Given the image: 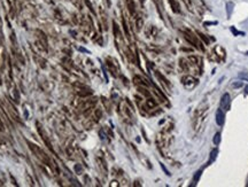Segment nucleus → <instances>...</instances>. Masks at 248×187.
<instances>
[{"label": "nucleus", "mask_w": 248, "mask_h": 187, "mask_svg": "<svg viewBox=\"0 0 248 187\" xmlns=\"http://www.w3.org/2000/svg\"><path fill=\"white\" fill-rule=\"evenodd\" d=\"M183 83H184V85H185V86L187 85L188 83H191L193 86H194L195 84H196V79H195L194 77H192V76H186V77H184V78H183Z\"/></svg>", "instance_id": "3"}, {"label": "nucleus", "mask_w": 248, "mask_h": 187, "mask_svg": "<svg viewBox=\"0 0 248 187\" xmlns=\"http://www.w3.org/2000/svg\"><path fill=\"white\" fill-rule=\"evenodd\" d=\"M169 3L171 4V7H172V9H173V12L178 13L179 9H178V5H177V3H175V0H169Z\"/></svg>", "instance_id": "8"}, {"label": "nucleus", "mask_w": 248, "mask_h": 187, "mask_svg": "<svg viewBox=\"0 0 248 187\" xmlns=\"http://www.w3.org/2000/svg\"><path fill=\"white\" fill-rule=\"evenodd\" d=\"M201 175H202V170H199V171H196V172L194 173V177H193V184H192V186H195V185L199 182V180H200V178H201Z\"/></svg>", "instance_id": "4"}, {"label": "nucleus", "mask_w": 248, "mask_h": 187, "mask_svg": "<svg viewBox=\"0 0 248 187\" xmlns=\"http://www.w3.org/2000/svg\"><path fill=\"white\" fill-rule=\"evenodd\" d=\"M217 154H218V150L216 149H213V152L210 153V157H209V163H211V162H214L215 161V158H216V156H217Z\"/></svg>", "instance_id": "5"}, {"label": "nucleus", "mask_w": 248, "mask_h": 187, "mask_svg": "<svg viewBox=\"0 0 248 187\" xmlns=\"http://www.w3.org/2000/svg\"><path fill=\"white\" fill-rule=\"evenodd\" d=\"M140 1H141V3H142V1H144V0H140Z\"/></svg>", "instance_id": "17"}, {"label": "nucleus", "mask_w": 248, "mask_h": 187, "mask_svg": "<svg viewBox=\"0 0 248 187\" xmlns=\"http://www.w3.org/2000/svg\"><path fill=\"white\" fill-rule=\"evenodd\" d=\"M213 24H214V25H215V24H217V22H204V25H213Z\"/></svg>", "instance_id": "15"}, {"label": "nucleus", "mask_w": 248, "mask_h": 187, "mask_svg": "<svg viewBox=\"0 0 248 187\" xmlns=\"http://www.w3.org/2000/svg\"><path fill=\"white\" fill-rule=\"evenodd\" d=\"M243 84L241 83V82H238V83H233L232 84V87H234V88H237V87H241Z\"/></svg>", "instance_id": "13"}, {"label": "nucleus", "mask_w": 248, "mask_h": 187, "mask_svg": "<svg viewBox=\"0 0 248 187\" xmlns=\"http://www.w3.org/2000/svg\"><path fill=\"white\" fill-rule=\"evenodd\" d=\"M226 7H227V16H230V15H231V12H232L233 4H232V3H227L226 4Z\"/></svg>", "instance_id": "9"}, {"label": "nucleus", "mask_w": 248, "mask_h": 187, "mask_svg": "<svg viewBox=\"0 0 248 187\" xmlns=\"http://www.w3.org/2000/svg\"><path fill=\"white\" fill-rule=\"evenodd\" d=\"M239 77H240V78H243V79H247V81H248V74H246V72H240V74H239Z\"/></svg>", "instance_id": "12"}, {"label": "nucleus", "mask_w": 248, "mask_h": 187, "mask_svg": "<svg viewBox=\"0 0 248 187\" xmlns=\"http://www.w3.org/2000/svg\"><path fill=\"white\" fill-rule=\"evenodd\" d=\"M197 35H199V36H200V38H201V39H202V40H204V43H206V44H207V45H208V44H209V40H208V39H207V37H206V36H204V35H202V33H201V32H197Z\"/></svg>", "instance_id": "11"}, {"label": "nucleus", "mask_w": 248, "mask_h": 187, "mask_svg": "<svg viewBox=\"0 0 248 187\" xmlns=\"http://www.w3.org/2000/svg\"><path fill=\"white\" fill-rule=\"evenodd\" d=\"M213 142H214V145H219V142H220V134L219 133H216L215 136H214V139H213Z\"/></svg>", "instance_id": "6"}, {"label": "nucleus", "mask_w": 248, "mask_h": 187, "mask_svg": "<svg viewBox=\"0 0 248 187\" xmlns=\"http://www.w3.org/2000/svg\"><path fill=\"white\" fill-rule=\"evenodd\" d=\"M230 103H231V98H230V94L229 93H225L224 95L220 99V108L223 110H229L230 109Z\"/></svg>", "instance_id": "1"}, {"label": "nucleus", "mask_w": 248, "mask_h": 187, "mask_svg": "<svg viewBox=\"0 0 248 187\" xmlns=\"http://www.w3.org/2000/svg\"><path fill=\"white\" fill-rule=\"evenodd\" d=\"M247 55H248V52H247Z\"/></svg>", "instance_id": "18"}, {"label": "nucleus", "mask_w": 248, "mask_h": 187, "mask_svg": "<svg viewBox=\"0 0 248 187\" xmlns=\"http://www.w3.org/2000/svg\"><path fill=\"white\" fill-rule=\"evenodd\" d=\"M245 90H246V93H247V94H248V86H246V88H245Z\"/></svg>", "instance_id": "16"}, {"label": "nucleus", "mask_w": 248, "mask_h": 187, "mask_svg": "<svg viewBox=\"0 0 248 187\" xmlns=\"http://www.w3.org/2000/svg\"><path fill=\"white\" fill-rule=\"evenodd\" d=\"M224 121H225L224 111H223L222 109H219V110H217V113H216V123H217L219 126H222V125L224 124Z\"/></svg>", "instance_id": "2"}, {"label": "nucleus", "mask_w": 248, "mask_h": 187, "mask_svg": "<svg viewBox=\"0 0 248 187\" xmlns=\"http://www.w3.org/2000/svg\"><path fill=\"white\" fill-rule=\"evenodd\" d=\"M230 29H231V31H232V32H233L235 36H237V35H243V36H245V32H240V31L235 30V28H234V26H231Z\"/></svg>", "instance_id": "10"}, {"label": "nucleus", "mask_w": 248, "mask_h": 187, "mask_svg": "<svg viewBox=\"0 0 248 187\" xmlns=\"http://www.w3.org/2000/svg\"><path fill=\"white\" fill-rule=\"evenodd\" d=\"M126 3H128V7H129V10L131 13H134V6H133V1L132 0H126Z\"/></svg>", "instance_id": "7"}, {"label": "nucleus", "mask_w": 248, "mask_h": 187, "mask_svg": "<svg viewBox=\"0 0 248 187\" xmlns=\"http://www.w3.org/2000/svg\"><path fill=\"white\" fill-rule=\"evenodd\" d=\"M147 106H149V107H154V106H155V102L152 101V100H148V101H147Z\"/></svg>", "instance_id": "14"}]
</instances>
